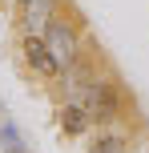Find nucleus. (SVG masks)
Masks as SVG:
<instances>
[{
  "mask_svg": "<svg viewBox=\"0 0 149 153\" xmlns=\"http://www.w3.org/2000/svg\"><path fill=\"white\" fill-rule=\"evenodd\" d=\"M20 4H24V0H20Z\"/></svg>",
  "mask_w": 149,
  "mask_h": 153,
  "instance_id": "423d86ee",
  "label": "nucleus"
},
{
  "mask_svg": "<svg viewBox=\"0 0 149 153\" xmlns=\"http://www.w3.org/2000/svg\"><path fill=\"white\" fill-rule=\"evenodd\" d=\"M89 125H93V117L85 113V105H77V101H69V105L61 109V129H64V133H85Z\"/></svg>",
  "mask_w": 149,
  "mask_h": 153,
  "instance_id": "20e7f679",
  "label": "nucleus"
},
{
  "mask_svg": "<svg viewBox=\"0 0 149 153\" xmlns=\"http://www.w3.org/2000/svg\"><path fill=\"white\" fill-rule=\"evenodd\" d=\"M89 153H125V137H117V133H109V137H101Z\"/></svg>",
  "mask_w": 149,
  "mask_h": 153,
  "instance_id": "39448f33",
  "label": "nucleus"
},
{
  "mask_svg": "<svg viewBox=\"0 0 149 153\" xmlns=\"http://www.w3.org/2000/svg\"><path fill=\"white\" fill-rule=\"evenodd\" d=\"M24 56H28V65H32L40 76H61V65H56L53 53H48V40L40 36V32H28V40H24Z\"/></svg>",
  "mask_w": 149,
  "mask_h": 153,
  "instance_id": "f03ea898",
  "label": "nucleus"
},
{
  "mask_svg": "<svg viewBox=\"0 0 149 153\" xmlns=\"http://www.w3.org/2000/svg\"><path fill=\"white\" fill-rule=\"evenodd\" d=\"M24 28L28 32H40L44 36V28H48V20H53V0H24Z\"/></svg>",
  "mask_w": 149,
  "mask_h": 153,
  "instance_id": "7ed1b4c3",
  "label": "nucleus"
},
{
  "mask_svg": "<svg viewBox=\"0 0 149 153\" xmlns=\"http://www.w3.org/2000/svg\"><path fill=\"white\" fill-rule=\"evenodd\" d=\"M44 40H48V53L56 56V65H61V73L69 69V65H77V32H73L64 20H48Z\"/></svg>",
  "mask_w": 149,
  "mask_h": 153,
  "instance_id": "f257e3e1",
  "label": "nucleus"
}]
</instances>
